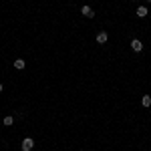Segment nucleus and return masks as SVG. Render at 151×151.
<instances>
[{"mask_svg":"<svg viewBox=\"0 0 151 151\" xmlns=\"http://www.w3.org/2000/svg\"><path fill=\"white\" fill-rule=\"evenodd\" d=\"M131 2H139V0H131Z\"/></svg>","mask_w":151,"mask_h":151,"instance_id":"10","label":"nucleus"},{"mask_svg":"<svg viewBox=\"0 0 151 151\" xmlns=\"http://www.w3.org/2000/svg\"><path fill=\"white\" fill-rule=\"evenodd\" d=\"M24 67H26V60H22V58H16V60H14V69L22 70Z\"/></svg>","mask_w":151,"mask_h":151,"instance_id":"6","label":"nucleus"},{"mask_svg":"<svg viewBox=\"0 0 151 151\" xmlns=\"http://www.w3.org/2000/svg\"><path fill=\"white\" fill-rule=\"evenodd\" d=\"M2 91H4V87H2V85H0V93H2Z\"/></svg>","mask_w":151,"mask_h":151,"instance_id":"9","label":"nucleus"},{"mask_svg":"<svg viewBox=\"0 0 151 151\" xmlns=\"http://www.w3.org/2000/svg\"><path fill=\"white\" fill-rule=\"evenodd\" d=\"M35 147V139L32 137H24L22 139V151H32Z\"/></svg>","mask_w":151,"mask_h":151,"instance_id":"1","label":"nucleus"},{"mask_svg":"<svg viewBox=\"0 0 151 151\" xmlns=\"http://www.w3.org/2000/svg\"><path fill=\"white\" fill-rule=\"evenodd\" d=\"M141 105L147 109V107H151V95H143V99H141Z\"/></svg>","mask_w":151,"mask_h":151,"instance_id":"7","label":"nucleus"},{"mask_svg":"<svg viewBox=\"0 0 151 151\" xmlns=\"http://www.w3.org/2000/svg\"><path fill=\"white\" fill-rule=\"evenodd\" d=\"M135 14H137L139 18H145V16L149 14V10H147V6H139V8L135 10Z\"/></svg>","mask_w":151,"mask_h":151,"instance_id":"5","label":"nucleus"},{"mask_svg":"<svg viewBox=\"0 0 151 151\" xmlns=\"http://www.w3.org/2000/svg\"><path fill=\"white\" fill-rule=\"evenodd\" d=\"M131 50H133V52H141V50H143V42H141L139 38H133V40H131Z\"/></svg>","mask_w":151,"mask_h":151,"instance_id":"2","label":"nucleus"},{"mask_svg":"<svg viewBox=\"0 0 151 151\" xmlns=\"http://www.w3.org/2000/svg\"><path fill=\"white\" fill-rule=\"evenodd\" d=\"M107 40H109V35H107L105 30H101V32H97V42H99V45H105Z\"/></svg>","mask_w":151,"mask_h":151,"instance_id":"4","label":"nucleus"},{"mask_svg":"<svg viewBox=\"0 0 151 151\" xmlns=\"http://www.w3.org/2000/svg\"><path fill=\"white\" fill-rule=\"evenodd\" d=\"M147 2H149V4H151V0H147Z\"/></svg>","mask_w":151,"mask_h":151,"instance_id":"11","label":"nucleus"},{"mask_svg":"<svg viewBox=\"0 0 151 151\" xmlns=\"http://www.w3.org/2000/svg\"><path fill=\"white\" fill-rule=\"evenodd\" d=\"M2 123H4L6 127H10L12 123H14V117H12V115H6V117H4V119H2Z\"/></svg>","mask_w":151,"mask_h":151,"instance_id":"8","label":"nucleus"},{"mask_svg":"<svg viewBox=\"0 0 151 151\" xmlns=\"http://www.w3.org/2000/svg\"><path fill=\"white\" fill-rule=\"evenodd\" d=\"M81 14H83V16H85V18H93V16H95L93 8H91L89 4H85V6H83V8H81Z\"/></svg>","mask_w":151,"mask_h":151,"instance_id":"3","label":"nucleus"}]
</instances>
